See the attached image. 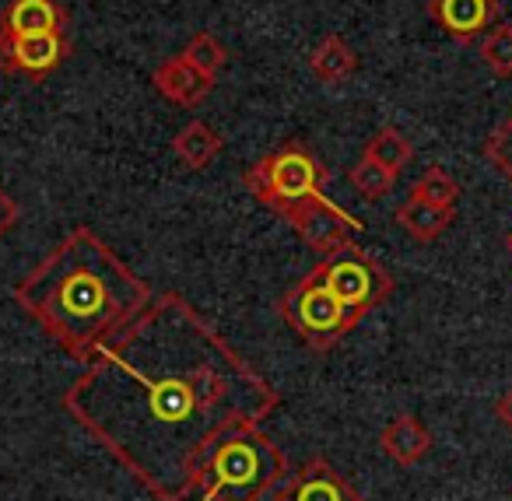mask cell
Wrapping results in <instances>:
<instances>
[{"label": "cell", "instance_id": "obj_1", "mask_svg": "<svg viewBox=\"0 0 512 501\" xmlns=\"http://www.w3.org/2000/svg\"><path fill=\"white\" fill-rule=\"evenodd\" d=\"M281 393L176 291L155 295L64 393V410L155 501L193 498L214 442L264 428Z\"/></svg>", "mask_w": 512, "mask_h": 501}, {"label": "cell", "instance_id": "obj_2", "mask_svg": "<svg viewBox=\"0 0 512 501\" xmlns=\"http://www.w3.org/2000/svg\"><path fill=\"white\" fill-rule=\"evenodd\" d=\"M155 298L151 284L88 225H78L15 284V302L60 351L85 365Z\"/></svg>", "mask_w": 512, "mask_h": 501}, {"label": "cell", "instance_id": "obj_3", "mask_svg": "<svg viewBox=\"0 0 512 501\" xmlns=\"http://www.w3.org/2000/svg\"><path fill=\"white\" fill-rule=\"evenodd\" d=\"M292 470L285 449L264 428H242L214 442L200 466V501H267Z\"/></svg>", "mask_w": 512, "mask_h": 501}, {"label": "cell", "instance_id": "obj_4", "mask_svg": "<svg viewBox=\"0 0 512 501\" xmlns=\"http://www.w3.org/2000/svg\"><path fill=\"white\" fill-rule=\"evenodd\" d=\"M327 165L316 158L306 141H285L278 151L264 155L253 169H246V190L271 211L285 218L302 200L316 197L327 186Z\"/></svg>", "mask_w": 512, "mask_h": 501}, {"label": "cell", "instance_id": "obj_5", "mask_svg": "<svg viewBox=\"0 0 512 501\" xmlns=\"http://www.w3.org/2000/svg\"><path fill=\"white\" fill-rule=\"evenodd\" d=\"M278 312L288 330L306 347H313V351H330L344 337H351L358 330V323H362V316L355 309H348L327 288V281H323L316 267L285 291Z\"/></svg>", "mask_w": 512, "mask_h": 501}, {"label": "cell", "instance_id": "obj_6", "mask_svg": "<svg viewBox=\"0 0 512 501\" xmlns=\"http://www.w3.org/2000/svg\"><path fill=\"white\" fill-rule=\"evenodd\" d=\"M316 270H320V277L327 281V288L334 291L348 309H355L362 319L369 316L372 309H379V305L393 295V288H397L390 270H386L376 256L365 253L362 246H355V242L320 256Z\"/></svg>", "mask_w": 512, "mask_h": 501}, {"label": "cell", "instance_id": "obj_7", "mask_svg": "<svg viewBox=\"0 0 512 501\" xmlns=\"http://www.w3.org/2000/svg\"><path fill=\"white\" fill-rule=\"evenodd\" d=\"M285 218H288V225L302 235V242H306L309 249H316L320 256L348 246V242H355V235L365 232V221L348 214L344 207H337L327 193H316V197L302 200Z\"/></svg>", "mask_w": 512, "mask_h": 501}, {"label": "cell", "instance_id": "obj_8", "mask_svg": "<svg viewBox=\"0 0 512 501\" xmlns=\"http://www.w3.org/2000/svg\"><path fill=\"white\" fill-rule=\"evenodd\" d=\"M267 501H365V498L327 456H309L299 470L285 473V480L267 494Z\"/></svg>", "mask_w": 512, "mask_h": 501}, {"label": "cell", "instance_id": "obj_9", "mask_svg": "<svg viewBox=\"0 0 512 501\" xmlns=\"http://www.w3.org/2000/svg\"><path fill=\"white\" fill-rule=\"evenodd\" d=\"M71 57V39L67 32L50 36H0V71L15 78L43 81Z\"/></svg>", "mask_w": 512, "mask_h": 501}, {"label": "cell", "instance_id": "obj_10", "mask_svg": "<svg viewBox=\"0 0 512 501\" xmlns=\"http://www.w3.org/2000/svg\"><path fill=\"white\" fill-rule=\"evenodd\" d=\"M428 18L456 43H474L498 22V0H428Z\"/></svg>", "mask_w": 512, "mask_h": 501}, {"label": "cell", "instance_id": "obj_11", "mask_svg": "<svg viewBox=\"0 0 512 501\" xmlns=\"http://www.w3.org/2000/svg\"><path fill=\"white\" fill-rule=\"evenodd\" d=\"M151 85H155V92L162 95L165 102H172V106H179V109H197L200 102L214 92L211 74L197 71V67L179 57V53L176 57H165L162 64L151 71Z\"/></svg>", "mask_w": 512, "mask_h": 501}, {"label": "cell", "instance_id": "obj_12", "mask_svg": "<svg viewBox=\"0 0 512 501\" xmlns=\"http://www.w3.org/2000/svg\"><path fill=\"white\" fill-rule=\"evenodd\" d=\"M67 32L60 0H8L0 11V36H50Z\"/></svg>", "mask_w": 512, "mask_h": 501}, {"label": "cell", "instance_id": "obj_13", "mask_svg": "<svg viewBox=\"0 0 512 501\" xmlns=\"http://www.w3.org/2000/svg\"><path fill=\"white\" fill-rule=\"evenodd\" d=\"M435 438L425 424L414 414H397L393 421L383 424L379 431V449H383L386 459H393L397 466H414L432 452Z\"/></svg>", "mask_w": 512, "mask_h": 501}, {"label": "cell", "instance_id": "obj_14", "mask_svg": "<svg viewBox=\"0 0 512 501\" xmlns=\"http://www.w3.org/2000/svg\"><path fill=\"white\" fill-rule=\"evenodd\" d=\"M393 221H397L400 228H404L411 239L418 242H435L442 239V235L453 228L456 221V207H439V204H428V200L421 197H411L407 193L404 204L393 211Z\"/></svg>", "mask_w": 512, "mask_h": 501}, {"label": "cell", "instance_id": "obj_15", "mask_svg": "<svg viewBox=\"0 0 512 501\" xmlns=\"http://www.w3.org/2000/svg\"><path fill=\"white\" fill-rule=\"evenodd\" d=\"M221 148H225L221 134L204 120L186 123V127L172 137V155H176L179 165H183V169H190V172H204L207 165L221 155Z\"/></svg>", "mask_w": 512, "mask_h": 501}, {"label": "cell", "instance_id": "obj_16", "mask_svg": "<svg viewBox=\"0 0 512 501\" xmlns=\"http://www.w3.org/2000/svg\"><path fill=\"white\" fill-rule=\"evenodd\" d=\"M309 71L323 81V85H341L358 71V53L341 36H323L316 43L313 57H309Z\"/></svg>", "mask_w": 512, "mask_h": 501}, {"label": "cell", "instance_id": "obj_17", "mask_svg": "<svg viewBox=\"0 0 512 501\" xmlns=\"http://www.w3.org/2000/svg\"><path fill=\"white\" fill-rule=\"evenodd\" d=\"M362 158L372 165H379V169H386L390 176H397L400 169H407L414 158V144L407 141L404 130L397 127H379L376 134L365 141L362 148Z\"/></svg>", "mask_w": 512, "mask_h": 501}, {"label": "cell", "instance_id": "obj_18", "mask_svg": "<svg viewBox=\"0 0 512 501\" xmlns=\"http://www.w3.org/2000/svg\"><path fill=\"white\" fill-rule=\"evenodd\" d=\"M481 64L488 67L498 78H512V25L509 22H495L488 32L481 36Z\"/></svg>", "mask_w": 512, "mask_h": 501}, {"label": "cell", "instance_id": "obj_19", "mask_svg": "<svg viewBox=\"0 0 512 501\" xmlns=\"http://www.w3.org/2000/svg\"><path fill=\"white\" fill-rule=\"evenodd\" d=\"M183 60H190L197 71H204V74H211V78H218L221 74V67L228 64V50H225V43H221L214 32H207V29H200V32H193L190 36V43L183 46V53H179Z\"/></svg>", "mask_w": 512, "mask_h": 501}, {"label": "cell", "instance_id": "obj_20", "mask_svg": "<svg viewBox=\"0 0 512 501\" xmlns=\"http://www.w3.org/2000/svg\"><path fill=\"white\" fill-rule=\"evenodd\" d=\"M411 197H421L439 207H456L460 204V183H456V179L449 176V169H442V165H428L418 176V183L411 186Z\"/></svg>", "mask_w": 512, "mask_h": 501}, {"label": "cell", "instance_id": "obj_21", "mask_svg": "<svg viewBox=\"0 0 512 501\" xmlns=\"http://www.w3.org/2000/svg\"><path fill=\"white\" fill-rule=\"evenodd\" d=\"M481 155L495 165V172L512 183V116H505L495 130L488 134V141L481 144Z\"/></svg>", "mask_w": 512, "mask_h": 501}, {"label": "cell", "instance_id": "obj_22", "mask_svg": "<svg viewBox=\"0 0 512 501\" xmlns=\"http://www.w3.org/2000/svg\"><path fill=\"white\" fill-rule=\"evenodd\" d=\"M348 179H351V186H355V190L362 193L365 200H383L386 193L393 190V179H397V176H390V172L379 169V165H372V162H365V158H358V162L351 165Z\"/></svg>", "mask_w": 512, "mask_h": 501}, {"label": "cell", "instance_id": "obj_23", "mask_svg": "<svg viewBox=\"0 0 512 501\" xmlns=\"http://www.w3.org/2000/svg\"><path fill=\"white\" fill-rule=\"evenodd\" d=\"M18 218H22V207H18V200L11 197V193L4 190V186H0V239L15 232Z\"/></svg>", "mask_w": 512, "mask_h": 501}, {"label": "cell", "instance_id": "obj_24", "mask_svg": "<svg viewBox=\"0 0 512 501\" xmlns=\"http://www.w3.org/2000/svg\"><path fill=\"white\" fill-rule=\"evenodd\" d=\"M495 417H498V424L512 435V386L495 400Z\"/></svg>", "mask_w": 512, "mask_h": 501}, {"label": "cell", "instance_id": "obj_25", "mask_svg": "<svg viewBox=\"0 0 512 501\" xmlns=\"http://www.w3.org/2000/svg\"><path fill=\"white\" fill-rule=\"evenodd\" d=\"M505 249H509V256H512V228H509V235H505Z\"/></svg>", "mask_w": 512, "mask_h": 501}]
</instances>
